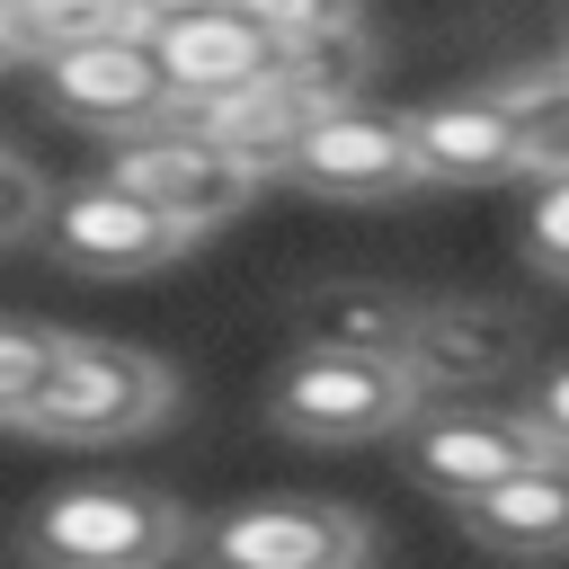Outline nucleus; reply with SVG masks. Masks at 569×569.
<instances>
[{"label": "nucleus", "instance_id": "nucleus-3", "mask_svg": "<svg viewBox=\"0 0 569 569\" xmlns=\"http://www.w3.org/2000/svg\"><path fill=\"white\" fill-rule=\"evenodd\" d=\"M196 542L187 507L160 489H53L27 516V551L53 569H151Z\"/></svg>", "mask_w": 569, "mask_h": 569}, {"label": "nucleus", "instance_id": "nucleus-1", "mask_svg": "<svg viewBox=\"0 0 569 569\" xmlns=\"http://www.w3.org/2000/svg\"><path fill=\"white\" fill-rule=\"evenodd\" d=\"M178 409V373L124 338H71L53 329V356H44V382L27 400V436H53V445H116V436H151L160 418Z\"/></svg>", "mask_w": 569, "mask_h": 569}, {"label": "nucleus", "instance_id": "nucleus-22", "mask_svg": "<svg viewBox=\"0 0 569 569\" xmlns=\"http://www.w3.org/2000/svg\"><path fill=\"white\" fill-rule=\"evenodd\" d=\"M133 9V27H151V18H178V9H204V0H124Z\"/></svg>", "mask_w": 569, "mask_h": 569}, {"label": "nucleus", "instance_id": "nucleus-14", "mask_svg": "<svg viewBox=\"0 0 569 569\" xmlns=\"http://www.w3.org/2000/svg\"><path fill=\"white\" fill-rule=\"evenodd\" d=\"M409 293H391V284H320V293H302V311H293V329H302V347H338V356H391L400 365V347H409Z\"/></svg>", "mask_w": 569, "mask_h": 569}, {"label": "nucleus", "instance_id": "nucleus-12", "mask_svg": "<svg viewBox=\"0 0 569 569\" xmlns=\"http://www.w3.org/2000/svg\"><path fill=\"white\" fill-rule=\"evenodd\" d=\"M551 436H542V418L525 409H453V418H427V427H409V471L436 489V498H471V489H489L498 471H516L525 453H542Z\"/></svg>", "mask_w": 569, "mask_h": 569}, {"label": "nucleus", "instance_id": "nucleus-15", "mask_svg": "<svg viewBox=\"0 0 569 569\" xmlns=\"http://www.w3.org/2000/svg\"><path fill=\"white\" fill-rule=\"evenodd\" d=\"M489 98H498V116L516 124V169L560 178V169H569V53H560V62H533V71H507Z\"/></svg>", "mask_w": 569, "mask_h": 569}, {"label": "nucleus", "instance_id": "nucleus-18", "mask_svg": "<svg viewBox=\"0 0 569 569\" xmlns=\"http://www.w3.org/2000/svg\"><path fill=\"white\" fill-rule=\"evenodd\" d=\"M240 9L276 36V53L311 44V36H338V27H365V0H240Z\"/></svg>", "mask_w": 569, "mask_h": 569}, {"label": "nucleus", "instance_id": "nucleus-23", "mask_svg": "<svg viewBox=\"0 0 569 569\" xmlns=\"http://www.w3.org/2000/svg\"><path fill=\"white\" fill-rule=\"evenodd\" d=\"M0 62H9V53H0Z\"/></svg>", "mask_w": 569, "mask_h": 569}, {"label": "nucleus", "instance_id": "nucleus-10", "mask_svg": "<svg viewBox=\"0 0 569 569\" xmlns=\"http://www.w3.org/2000/svg\"><path fill=\"white\" fill-rule=\"evenodd\" d=\"M507 365H525V320L498 311V302H418L409 311V347H400V373L427 391H471V382H498Z\"/></svg>", "mask_w": 569, "mask_h": 569}, {"label": "nucleus", "instance_id": "nucleus-21", "mask_svg": "<svg viewBox=\"0 0 569 569\" xmlns=\"http://www.w3.org/2000/svg\"><path fill=\"white\" fill-rule=\"evenodd\" d=\"M533 418H542V436L569 453V365H551V373H542V391H533Z\"/></svg>", "mask_w": 569, "mask_h": 569}, {"label": "nucleus", "instance_id": "nucleus-20", "mask_svg": "<svg viewBox=\"0 0 569 569\" xmlns=\"http://www.w3.org/2000/svg\"><path fill=\"white\" fill-rule=\"evenodd\" d=\"M36 222H44V178H36L27 160H9V151H0V249H9V240H27Z\"/></svg>", "mask_w": 569, "mask_h": 569}, {"label": "nucleus", "instance_id": "nucleus-4", "mask_svg": "<svg viewBox=\"0 0 569 569\" xmlns=\"http://www.w3.org/2000/svg\"><path fill=\"white\" fill-rule=\"evenodd\" d=\"M276 427L302 445H373L391 427L418 418V382L391 356H338V347H302V365L276 373L267 391Z\"/></svg>", "mask_w": 569, "mask_h": 569}, {"label": "nucleus", "instance_id": "nucleus-19", "mask_svg": "<svg viewBox=\"0 0 569 569\" xmlns=\"http://www.w3.org/2000/svg\"><path fill=\"white\" fill-rule=\"evenodd\" d=\"M525 258L569 284V169L542 178V196H533V213H525Z\"/></svg>", "mask_w": 569, "mask_h": 569}, {"label": "nucleus", "instance_id": "nucleus-9", "mask_svg": "<svg viewBox=\"0 0 569 569\" xmlns=\"http://www.w3.org/2000/svg\"><path fill=\"white\" fill-rule=\"evenodd\" d=\"M44 98L89 133H133V124H151L169 107L142 27H107V36H80V44L44 53Z\"/></svg>", "mask_w": 569, "mask_h": 569}, {"label": "nucleus", "instance_id": "nucleus-7", "mask_svg": "<svg viewBox=\"0 0 569 569\" xmlns=\"http://www.w3.org/2000/svg\"><path fill=\"white\" fill-rule=\"evenodd\" d=\"M196 542L231 569H347V560L373 551V525L338 498H258Z\"/></svg>", "mask_w": 569, "mask_h": 569}, {"label": "nucleus", "instance_id": "nucleus-13", "mask_svg": "<svg viewBox=\"0 0 569 569\" xmlns=\"http://www.w3.org/2000/svg\"><path fill=\"white\" fill-rule=\"evenodd\" d=\"M409 142H418V169L436 187H498L516 178V124L498 116V98H436L409 116Z\"/></svg>", "mask_w": 569, "mask_h": 569}, {"label": "nucleus", "instance_id": "nucleus-16", "mask_svg": "<svg viewBox=\"0 0 569 569\" xmlns=\"http://www.w3.org/2000/svg\"><path fill=\"white\" fill-rule=\"evenodd\" d=\"M107 27H133L124 0H0V53H62L80 36H107Z\"/></svg>", "mask_w": 569, "mask_h": 569}, {"label": "nucleus", "instance_id": "nucleus-2", "mask_svg": "<svg viewBox=\"0 0 569 569\" xmlns=\"http://www.w3.org/2000/svg\"><path fill=\"white\" fill-rule=\"evenodd\" d=\"M276 178L302 187V196H329V204H400L409 187H427L418 142H409V116L365 107V98L320 107V116L284 142Z\"/></svg>", "mask_w": 569, "mask_h": 569}, {"label": "nucleus", "instance_id": "nucleus-6", "mask_svg": "<svg viewBox=\"0 0 569 569\" xmlns=\"http://www.w3.org/2000/svg\"><path fill=\"white\" fill-rule=\"evenodd\" d=\"M107 178H124V187H142L160 213H178L187 231H222L249 196H258V178L231 160V151H213L204 133H187V124H169V116H151V124H133L124 142H116V169Z\"/></svg>", "mask_w": 569, "mask_h": 569}, {"label": "nucleus", "instance_id": "nucleus-5", "mask_svg": "<svg viewBox=\"0 0 569 569\" xmlns=\"http://www.w3.org/2000/svg\"><path fill=\"white\" fill-rule=\"evenodd\" d=\"M44 240H53V258L80 267V276H142V267H169L196 231H187L178 213H160L142 187L89 178V187L44 196Z\"/></svg>", "mask_w": 569, "mask_h": 569}, {"label": "nucleus", "instance_id": "nucleus-8", "mask_svg": "<svg viewBox=\"0 0 569 569\" xmlns=\"http://www.w3.org/2000/svg\"><path fill=\"white\" fill-rule=\"evenodd\" d=\"M142 44H151V62H160L169 107H204V98H222V89H240V80H258V71L276 62V36H267L240 0H204V9L151 18ZM169 107H160V116H169Z\"/></svg>", "mask_w": 569, "mask_h": 569}, {"label": "nucleus", "instance_id": "nucleus-11", "mask_svg": "<svg viewBox=\"0 0 569 569\" xmlns=\"http://www.w3.org/2000/svg\"><path fill=\"white\" fill-rule=\"evenodd\" d=\"M453 507H462V525H471L480 551L560 560V551H569V453L542 445V453H525L516 471H498L489 489H471V498H453Z\"/></svg>", "mask_w": 569, "mask_h": 569}, {"label": "nucleus", "instance_id": "nucleus-17", "mask_svg": "<svg viewBox=\"0 0 569 569\" xmlns=\"http://www.w3.org/2000/svg\"><path fill=\"white\" fill-rule=\"evenodd\" d=\"M44 356H53V329L44 320H0V427L27 418V400L44 382Z\"/></svg>", "mask_w": 569, "mask_h": 569}]
</instances>
